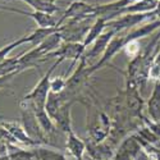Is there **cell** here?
Listing matches in <instances>:
<instances>
[{
  "mask_svg": "<svg viewBox=\"0 0 160 160\" xmlns=\"http://www.w3.org/2000/svg\"><path fill=\"white\" fill-rule=\"evenodd\" d=\"M19 58H21V54L13 58H7L0 64V77H4L12 73H22L19 71Z\"/></svg>",
  "mask_w": 160,
  "mask_h": 160,
  "instance_id": "ac0fdd59",
  "label": "cell"
},
{
  "mask_svg": "<svg viewBox=\"0 0 160 160\" xmlns=\"http://www.w3.org/2000/svg\"><path fill=\"white\" fill-rule=\"evenodd\" d=\"M86 48L83 46L82 42H63L59 49H57L55 51L50 52L46 57L42 58V63L46 62L50 58H58L60 60H65V59H71V69L74 68V65H77V63L79 62V59L82 58V55L85 54Z\"/></svg>",
  "mask_w": 160,
  "mask_h": 160,
  "instance_id": "8992f818",
  "label": "cell"
},
{
  "mask_svg": "<svg viewBox=\"0 0 160 160\" xmlns=\"http://www.w3.org/2000/svg\"><path fill=\"white\" fill-rule=\"evenodd\" d=\"M0 141L2 142H5V143H16V141H14V138H13L9 133H8V131L4 128V127H0ZM17 145V143H16Z\"/></svg>",
  "mask_w": 160,
  "mask_h": 160,
  "instance_id": "7402d4cb",
  "label": "cell"
},
{
  "mask_svg": "<svg viewBox=\"0 0 160 160\" xmlns=\"http://www.w3.org/2000/svg\"><path fill=\"white\" fill-rule=\"evenodd\" d=\"M94 4H87L85 2H73L67 8V10L63 13V16L59 19V24L62 26L65 21L68 19H79L86 17H94L92 16V10H94Z\"/></svg>",
  "mask_w": 160,
  "mask_h": 160,
  "instance_id": "9c48e42d",
  "label": "cell"
},
{
  "mask_svg": "<svg viewBox=\"0 0 160 160\" xmlns=\"http://www.w3.org/2000/svg\"><path fill=\"white\" fill-rule=\"evenodd\" d=\"M114 36H115V33H114L113 31L105 30L104 33H102L100 37H98V38L95 40L94 44L91 45V48H90L88 50H86L85 54L82 55V58L87 62V64H88L91 60H94V59H96V58H99L100 55L104 54L105 49L108 48L109 42L112 41V38H113Z\"/></svg>",
  "mask_w": 160,
  "mask_h": 160,
  "instance_id": "30bf717a",
  "label": "cell"
},
{
  "mask_svg": "<svg viewBox=\"0 0 160 160\" xmlns=\"http://www.w3.org/2000/svg\"><path fill=\"white\" fill-rule=\"evenodd\" d=\"M0 119H7V117H4V115L0 114Z\"/></svg>",
  "mask_w": 160,
  "mask_h": 160,
  "instance_id": "d4e9b609",
  "label": "cell"
},
{
  "mask_svg": "<svg viewBox=\"0 0 160 160\" xmlns=\"http://www.w3.org/2000/svg\"><path fill=\"white\" fill-rule=\"evenodd\" d=\"M137 83L133 79L126 78V90L123 92L124 95V104L127 113L129 114L131 118L133 119H141L145 121V117L142 115V109H143V99L140 95Z\"/></svg>",
  "mask_w": 160,
  "mask_h": 160,
  "instance_id": "277c9868",
  "label": "cell"
},
{
  "mask_svg": "<svg viewBox=\"0 0 160 160\" xmlns=\"http://www.w3.org/2000/svg\"><path fill=\"white\" fill-rule=\"evenodd\" d=\"M19 106H21L22 126H23L26 133L28 135V137L31 140H33L38 146H50L49 140L37 121V117H36L33 109L30 105H26V104H19Z\"/></svg>",
  "mask_w": 160,
  "mask_h": 160,
  "instance_id": "3957f363",
  "label": "cell"
},
{
  "mask_svg": "<svg viewBox=\"0 0 160 160\" xmlns=\"http://www.w3.org/2000/svg\"><path fill=\"white\" fill-rule=\"evenodd\" d=\"M105 26H106V21H105L104 18H96V19H95V22L92 23L88 33L86 35L83 42H82L83 46L86 48V50H87V48H90L92 44H94V41H95L98 37H100V36L104 33Z\"/></svg>",
  "mask_w": 160,
  "mask_h": 160,
  "instance_id": "9a60e30c",
  "label": "cell"
},
{
  "mask_svg": "<svg viewBox=\"0 0 160 160\" xmlns=\"http://www.w3.org/2000/svg\"><path fill=\"white\" fill-rule=\"evenodd\" d=\"M154 13H155V16H156V19H160V0H159V3H158V5H156Z\"/></svg>",
  "mask_w": 160,
  "mask_h": 160,
  "instance_id": "603a6c76",
  "label": "cell"
},
{
  "mask_svg": "<svg viewBox=\"0 0 160 160\" xmlns=\"http://www.w3.org/2000/svg\"><path fill=\"white\" fill-rule=\"evenodd\" d=\"M23 44H27V37H26V35L22 36V37H19V38H17V40H14V41H12L10 44L3 46L2 49H0V64H2V63L8 58L9 52H10L13 49L17 48V46H21V45H23Z\"/></svg>",
  "mask_w": 160,
  "mask_h": 160,
  "instance_id": "d6986e66",
  "label": "cell"
},
{
  "mask_svg": "<svg viewBox=\"0 0 160 160\" xmlns=\"http://www.w3.org/2000/svg\"><path fill=\"white\" fill-rule=\"evenodd\" d=\"M21 2L28 4L33 10L36 12H44L48 14H54L59 10V7H57L55 0H21Z\"/></svg>",
  "mask_w": 160,
  "mask_h": 160,
  "instance_id": "e0dca14e",
  "label": "cell"
},
{
  "mask_svg": "<svg viewBox=\"0 0 160 160\" xmlns=\"http://www.w3.org/2000/svg\"><path fill=\"white\" fill-rule=\"evenodd\" d=\"M76 100H69L64 102L59 110L55 113V115L52 117V122H54L55 127L63 132L64 135H68L72 129V117H71V112H72V106L76 104Z\"/></svg>",
  "mask_w": 160,
  "mask_h": 160,
  "instance_id": "ba28073f",
  "label": "cell"
},
{
  "mask_svg": "<svg viewBox=\"0 0 160 160\" xmlns=\"http://www.w3.org/2000/svg\"><path fill=\"white\" fill-rule=\"evenodd\" d=\"M95 19H96L95 17L90 16L86 18L65 21L60 26V30H59L63 42H83V40L88 33Z\"/></svg>",
  "mask_w": 160,
  "mask_h": 160,
  "instance_id": "7a4b0ae2",
  "label": "cell"
},
{
  "mask_svg": "<svg viewBox=\"0 0 160 160\" xmlns=\"http://www.w3.org/2000/svg\"><path fill=\"white\" fill-rule=\"evenodd\" d=\"M2 127H4L9 135L14 138L16 143H21V145H24L27 146L28 149H32V148H36V146H38L33 140H31L28 137V135L26 133L24 128L22 124H19L18 122H3L2 123Z\"/></svg>",
  "mask_w": 160,
  "mask_h": 160,
  "instance_id": "8fae6325",
  "label": "cell"
},
{
  "mask_svg": "<svg viewBox=\"0 0 160 160\" xmlns=\"http://www.w3.org/2000/svg\"><path fill=\"white\" fill-rule=\"evenodd\" d=\"M35 160H67V158L58 150H52L45 146H36L31 149Z\"/></svg>",
  "mask_w": 160,
  "mask_h": 160,
  "instance_id": "2e32d148",
  "label": "cell"
},
{
  "mask_svg": "<svg viewBox=\"0 0 160 160\" xmlns=\"http://www.w3.org/2000/svg\"><path fill=\"white\" fill-rule=\"evenodd\" d=\"M123 50L126 51V54H127L128 57H131L132 59L135 58V57H137L140 52H141V50H142L140 40H135V41L128 42V44L123 48Z\"/></svg>",
  "mask_w": 160,
  "mask_h": 160,
  "instance_id": "44dd1931",
  "label": "cell"
},
{
  "mask_svg": "<svg viewBox=\"0 0 160 160\" xmlns=\"http://www.w3.org/2000/svg\"><path fill=\"white\" fill-rule=\"evenodd\" d=\"M0 10H4V12H12V13H18V14H23V16H27L30 18H32L37 27H41V28H51V27H57V26H60L58 22L59 19H57L52 14H48V13L44 12H24L22 9H16V8H10V7H5V5H0Z\"/></svg>",
  "mask_w": 160,
  "mask_h": 160,
  "instance_id": "52a82bcc",
  "label": "cell"
},
{
  "mask_svg": "<svg viewBox=\"0 0 160 160\" xmlns=\"http://www.w3.org/2000/svg\"><path fill=\"white\" fill-rule=\"evenodd\" d=\"M63 60L57 59L54 62L50 68L48 69V72L42 76V78L38 81V83L33 87V90L30 92V94L26 95L19 104H26V105H30L33 110H40V109H45V105H46V100L48 96L50 94V82H51V74L54 72V69L62 63Z\"/></svg>",
  "mask_w": 160,
  "mask_h": 160,
  "instance_id": "6da1fadb",
  "label": "cell"
},
{
  "mask_svg": "<svg viewBox=\"0 0 160 160\" xmlns=\"http://www.w3.org/2000/svg\"><path fill=\"white\" fill-rule=\"evenodd\" d=\"M156 18L155 13L150 12V13H135V14H123L121 17H118L115 19H112L109 22H106L105 30H110L113 31L115 35L117 33H122V32H128L131 30H133L140 23H142L143 21L149 19V18Z\"/></svg>",
  "mask_w": 160,
  "mask_h": 160,
  "instance_id": "5b68a950",
  "label": "cell"
},
{
  "mask_svg": "<svg viewBox=\"0 0 160 160\" xmlns=\"http://www.w3.org/2000/svg\"><path fill=\"white\" fill-rule=\"evenodd\" d=\"M67 87V78L63 76H58L55 78H51L50 82V91L54 94H60Z\"/></svg>",
  "mask_w": 160,
  "mask_h": 160,
  "instance_id": "ffe728a7",
  "label": "cell"
},
{
  "mask_svg": "<svg viewBox=\"0 0 160 160\" xmlns=\"http://www.w3.org/2000/svg\"><path fill=\"white\" fill-rule=\"evenodd\" d=\"M65 149L77 160H83V155L86 152V142L79 138L73 131H71L65 137Z\"/></svg>",
  "mask_w": 160,
  "mask_h": 160,
  "instance_id": "7c38bea8",
  "label": "cell"
},
{
  "mask_svg": "<svg viewBox=\"0 0 160 160\" xmlns=\"http://www.w3.org/2000/svg\"><path fill=\"white\" fill-rule=\"evenodd\" d=\"M148 114L154 123H160V81L155 82L148 100Z\"/></svg>",
  "mask_w": 160,
  "mask_h": 160,
  "instance_id": "4fadbf2b",
  "label": "cell"
},
{
  "mask_svg": "<svg viewBox=\"0 0 160 160\" xmlns=\"http://www.w3.org/2000/svg\"><path fill=\"white\" fill-rule=\"evenodd\" d=\"M60 30V26H57V27H51V28H41V27H37L36 30H33L31 33L26 35V37H27V44L31 45V49L32 48H36L40 44H41L42 41H45V40L52 35L54 32H58Z\"/></svg>",
  "mask_w": 160,
  "mask_h": 160,
  "instance_id": "5bb4252c",
  "label": "cell"
},
{
  "mask_svg": "<svg viewBox=\"0 0 160 160\" xmlns=\"http://www.w3.org/2000/svg\"><path fill=\"white\" fill-rule=\"evenodd\" d=\"M0 160H9L8 154H7V155H4V156H0Z\"/></svg>",
  "mask_w": 160,
  "mask_h": 160,
  "instance_id": "cb8c5ba5",
  "label": "cell"
}]
</instances>
